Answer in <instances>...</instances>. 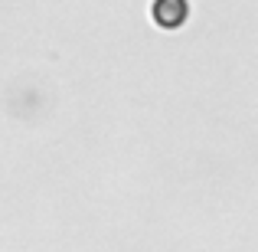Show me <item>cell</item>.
Listing matches in <instances>:
<instances>
[{
  "instance_id": "obj_1",
  "label": "cell",
  "mask_w": 258,
  "mask_h": 252,
  "mask_svg": "<svg viewBox=\"0 0 258 252\" xmlns=\"http://www.w3.org/2000/svg\"><path fill=\"white\" fill-rule=\"evenodd\" d=\"M151 13H154V23H160L164 30H173V26H180L186 20L189 4L186 0H154Z\"/></svg>"
}]
</instances>
